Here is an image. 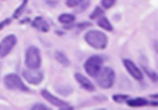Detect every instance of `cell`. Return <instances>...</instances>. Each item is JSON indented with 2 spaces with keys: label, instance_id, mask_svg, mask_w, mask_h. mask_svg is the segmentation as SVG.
<instances>
[{
  "label": "cell",
  "instance_id": "1",
  "mask_svg": "<svg viewBox=\"0 0 158 110\" xmlns=\"http://www.w3.org/2000/svg\"><path fill=\"white\" fill-rule=\"evenodd\" d=\"M85 40L90 47L96 50H104L108 43V37L106 36V33L100 32V30H89L85 35Z\"/></svg>",
  "mask_w": 158,
  "mask_h": 110
},
{
  "label": "cell",
  "instance_id": "2",
  "mask_svg": "<svg viewBox=\"0 0 158 110\" xmlns=\"http://www.w3.org/2000/svg\"><path fill=\"white\" fill-rule=\"evenodd\" d=\"M96 78H97L98 87H101L104 89H108L111 88L115 81V72L111 67H101L100 72L96 76Z\"/></svg>",
  "mask_w": 158,
  "mask_h": 110
},
{
  "label": "cell",
  "instance_id": "3",
  "mask_svg": "<svg viewBox=\"0 0 158 110\" xmlns=\"http://www.w3.org/2000/svg\"><path fill=\"white\" fill-rule=\"evenodd\" d=\"M25 65L29 69H39L42 65V56L40 51L36 47H29L25 52Z\"/></svg>",
  "mask_w": 158,
  "mask_h": 110
},
{
  "label": "cell",
  "instance_id": "4",
  "mask_svg": "<svg viewBox=\"0 0 158 110\" xmlns=\"http://www.w3.org/2000/svg\"><path fill=\"white\" fill-rule=\"evenodd\" d=\"M4 85L11 91H21V92H29V89L25 87V84L22 83L21 77L14 73H10L4 77Z\"/></svg>",
  "mask_w": 158,
  "mask_h": 110
},
{
  "label": "cell",
  "instance_id": "5",
  "mask_svg": "<svg viewBox=\"0 0 158 110\" xmlns=\"http://www.w3.org/2000/svg\"><path fill=\"white\" fill-rule=\"evenodd\" d=\"M103 62H104L103 58L98 55L90 56V58L85 62V70H86V73L89 76H92V77H96L97 73L100 72V69L103 67Z\"/></svg>",
  "mask_w": 158,
  "mask_h": 110
},
{
  "label": "cell",
  "instance_id": "6",
  "mask_svg": "<svg viewBox=\"0 0 158 110\" xmlns=\"http://www.w3.org/2000/svg\"><path fill=\"white\" fill-rule=\"evenodd\" d=\"M42 97H43L44 99L50 103V105L54 106V108H58V109H72V106L69 105L68 102H65V101H63V99H58L57 97H54V95H53L52 92H49L47 89H43V91H42Z\"/></svg>",
  "mask_w": 158,
  "mask_h": 110
},
{
  "label": "cell",
  "instance_id": "7",
  "mask_svg": "<svg viewBox=\"0 0 158 110\" xmlns=\"http://www.w3.org/2000/svg\"><path fill=\"white\" fill-rule=\"evenodd\" d=\"M15 44H17V37L15 36L14 35L6 36V37L3 39L2 44H0V56H2V58L7 56L11 52V50L15 47Z\"/></svg>",
  "mask_w": 158,
  "mask_h": 110
},
{
  "label": "cell",
  "instance_id": "8",
  "mask_svg": "<svg viewBox=\"0 0 158 110\" xmlns=\"http://www.w3.org/2000/svg\"><path fill=\"white\" fill-rule=\"evenodd\" d=\"M22 76H24V78L28 81V83L33 84V85L39 84L42 80H43V73H42L39 69H29V67H28V69L24 70Z\"/></svg>",
  "mask_w": 158,
  "mask_h": 110
},
{
  "label": "cell",
  "instance_id": "9",
  "mask_svg": "<svg viewBox=\"0 0 158 110\" xmlns=\"http://www.w3.org/2000/svg\"><path fill=\"white\" fill-rule=\"evenodd\" d=\"M123 66L126 67V70H128L129 74H131L133 78H136L137 81H142V80H143V73H142V70H140L139 67H137L136 65H135L133 62L131 61V59H123Z\"/></svg>",
  "mask_w": 158,
  "mask_h": 110
},
{
  "label": "cell",
  "instance_id": "10",
  "mask_svg": "<svg viewBox=\"0 0 158 110\" xmlns=\"http://www.w3.org/2000/svg\"><path fill=\"white\" fill-rule=\"evenodd\" d=\"M75 80H77L78 83H79V85H81L83 89H86V91L93 92V91H94V89H96L94 84H93L92 81H90L89 78L86 77V76L81 74V73H75Z\"/></svg>",
  "mask_w": 158,
  "mask_h": 110
},
{
  "label": "cell",
  "instance_id": "11",
  "mask_svg": "<svg viewBox=\"0 0 158 110\" xmlns=\"http://www.w3.org/2000/svg\"><path fill=\"white\" fill-rule=\"evenodd\" d=\"M32 25L39 32H49V29H50V25L47 24V21L44 18H42V17H38V18L33 19Z\"/></svg>",
  "mask_w": 158,
  "mask_h": 110
},
{
  "label": "cell",
  "instance_id": "12",
  "mask_svg": "<svg viewBox=\"0 0 158 110\" xmlns=\"http://www.w3.org/2000/svg\"><path fill=\"white\" fill-rule=\"evenodd\" d=\"M126 103H128L131 108H142V106L150 105V102H148L146 98H133V99H128Z\"/></svg>",
  "mask_w": 158,
  "mask_h": 110
},
{
  "label": "cell",
  "instance_id": "13",
  "mask_svg": "<svg viewBox=\"0 0 158 110\" xmlns=\"http://www.w3.org/2000/svg\"><path fill=\"white\" fill-rule=\"evenodd\" d=\"M97 25L101 28L103 30H107V32H111L112 30V25L111 22L108 21V18H106V17H100V18H97Z\"/></svg>",
  "mask_w": 158,
  "mask_h": 110
},
{
  "label": "cell",
  "instance_id": "14",
  "mask_svg": "<svg viewBox=\"0 0 158 110\" xmlns=\"http://www.w3.org/2000/svg\"><path fill=\"white\" fill-rule=\"evenodd\" d=\"M58 22H61L63 25L69 26L71 24L75 22V15H72V14H61V15L58 17Z\"/></svg>",
  "mask_w": 158,
  "mask_h": 110
},
{
  "label": "cell",
  "instance_id": "15",
  "mask_svg": "<svg viewBox=\"0 0 158 110\" xmlns=\"http://www.w3.org/2000/svg\"><path fill=\"white\" fill-rule=\"evenodd\" d=\"M56 59H57L58 62H60L63 66H69V59L67 58V55L64 54V52H56Z\"/></svg>",
  "mask_w": 158,
  "mask_h": 110
},
{
  "label": "cell",
  "instance_id": "16",
  "mask_svg": "<svg viewBox=\"0 0 158 110\" xmlns=\"http://www.w3.org/2000/svg\"><path fill=\"white\" fill-rule=\"evenodd\" d=\"M103 15H104L103 8H101V7H96L94 10H93V13L90 14V19H97V18H100V17H103Z\"/></svg>",
  "mask_w": 158,
  "mask_h": 110
},
{
  "label": "cell",
  "instance_id": "17",
  "mask_svg": "<svg viewBox=\"0 0 158 110\" xmlns=\"http://www.w3.org/2000/svg\"><path fill=\"white\" fill-rule=\"evenodd\" d=\"M27 4H28V0H22L21 6H19V7L15 10V13H14V18H18V17L21 15V14H22V11H24V8L27 7Z\"/></svg>",
  "mask_w": 158,
  "mask_h": 110
},
{
  "label": "cell",
  "instance_id": "18",
  "mask_svg": "<svg viewBox=\"0 0 158 110\" xmlns=\"http://www.w3.org/2000/svg\"><path fill=\"white\" fill-rule=\"evenodd\" d=\"M112 99H114L115 102H118V103H125L126 101H128V97H126V95H114Z\"/></svg>",
  "mask_w": 158,
  "mask_h": 110
},
{
  "label": "cell",
  "instance_id": "19",
  "mask_svg": "<svg viewBox=\"0 0 158 110\" xmlns=\"http://www.w3.org/2000/svg\"><path fill=\"white\" fill-rule=\"evenodd\" d=\"M114 4H115V0H101L103 8H111Z\"/></svg>",
  "mask_w": 158,
  "mask_h": 110
},
{
  "label": "cell",
  "instance_id": "20",
  "mask_svg": "<svg viewBox=\"0 0 158 110\" xmlns=\"http://www.w3.org/2000/svg\"><path fill=\"white\" fill-rule=\"evenodd\" d=\"M82 2H83V0H67L65 4L68 6V7H77V6H79Z\"/></svg>",
  "mask_w": 158,
  "mask_h": 110
},
{
  "label": "cell",
  "instance_id": "21",
  "mask_svg": "<svg viewBox=\"0 0 158 110\" xmlns=\"http://www.w3.org/2000/svg\"><path fill=\"white\" fill-rule=\"evenodd\" d=\"M144 72L147 73L148 76H150V78H151V80H153V81H157V74H156V73H154V72H151V70L148 69L147 66H144Z\"/></svg>",
  "mask_w": 158,
  "mask_h": 110
},
{
  "label": "cell",
  "instance_id": "22",
  "mask_svg": "<svg viewBox=\"0 0 158 110\" xmlns=\"http://www.w3.org/2000/svg\"><path fill=\"white\" fill-rule=\"evenodd\" d=\"M8 24H10V19H4V21H2V22H0V30H2V29H4V28L6 26H7V25Z\"/></svg>",
  "mask_w": 158,
  "mask_h": 110
},
{
  "label": "cell",
  "instance_id": "23",
  "mask_svg": "<svg viewBox=\"0 0 158 110\" xmlns=\"http://www.w3.org/2000/svg\"><path fill=\"white\" fill-rule=\"evenodd\" d=\"M32 109H47L46 105H40V103H36V105L32 106Z\"/></svg>",
  "mask_w": 158,
  "mask_h": 110
},
{
  "label": "cell",
  "instance_id": "24",
  "mask_svg": "<svg viewBox=\"0 0 158 110\" xmlns=\"http://www.w3.org/2000/svg\"><path fill=\"white\" fill-rule=\"evenodd\" d=\"M89 24H82V25H78V29H82V28H86Z\"/></svg>",
  "mask_w": 158,
  "mask_h": 110
}]
</instances>
